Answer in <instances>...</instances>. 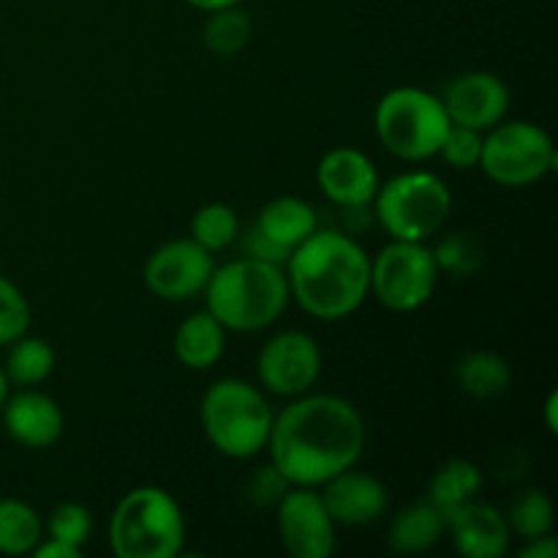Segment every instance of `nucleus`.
Wrapping results in <instances>:
<instances>
[{
    "label": "nucleus",
    "mask_w": 558,
    "mask_h": 558,
    "mask_svg": "<svg viewBox=\"0 0 558 558\" xmlns=\"http://www.w3.org/2000/svg\"><path fill=\"white\" fill-rule=\"evenodd\" d=\"M267 450L289 483L319 488L363 458V414L347 398L305 392L276 414Z\"/></svg>",
    "instance_id": "obj_1"
},
{
    "label": "nucleus",
    "mask_w": 558,
    "mask_h": 558,
    "mask_svg": "<svg viewBox=\"0 0 558 558\" xmlns=\"http://www.w3.org/2000/svg\"><path fill=\"white\" fill-rule=\"evenodd\" d=\"M283 270L289 294L322 322L347 319L371 294V256L336 229H316L289 254Z\"/></svg>",
    "instance_id": "obj_2"
},
{
    "label": "nucleus",
    "mask_w": 558,
    "mask_h": 558,
    "mask_svg": "<svg viewBox=\"0 0 558 558\" xmlns=\"http://www.w3.org/2000/svg\"><path fill=\"white\" fill-rule=\"evenodd\" d=\"M205 294L207 311L232 332L267 330L281 319L292 300L287 270L251 256L216 267Z\"/></svg>",
    "instance_id": "obj_3"
},
{
    "label": "nucleus",
    "mask_w": 558,
    "mask_h": 558,
    "mask_svg": "<svg viewBox=\"0 0 558 558\" xmlns=\"http://www.w3.org/2000/svg\"><path fill=\"white\" fill-rule=\"evenodd\" d=\"M185 518L169 490H129L109 518V548L118 558H174L183 554Z\"/></svg>",
    "instance_id": "obj_4"
},
{
    "label": "nucleus",
    "mask_w": 558,
    "mask_h": 558,
    "mask_svg": "<svg viewBox=\"0 0 558 558\" xmlns=\"http://www.w3.org/2000/svg\"><path fill=\"white\" fill-rule=\"evenodd\" d=\"M202 430L221 456L248 461L267 450L276 412L254 385L243 379H218L199 407Z\"/></svg>",
    "instance_id": "obj_5"
},
{
    "label": "nucleus",
    "mask_w": 558,
    "mask_h": 558,
    "mask_svg": "<svg viewBox=\"0 0 558 558\" xmlns=\"http://www.w3.org/2000/svg\"><path fill=\"white\" fill-rule=\"evenodd\" d=\"M450 125L441 98L423 87H392L374 112V129L385 150L412 163L439 156Z\"/></svg>",
    "instance_id": "obj_6"
},
{
    "label": "nucleus",
    "mask_w": 558,
    "mask_h": 558,
    "mask_svg": "<svg viewBox=\"0 0 558 558\" xmlns=\"http://www.w3.org/2000/svg\"><path fill=\"white\" fill-rule=\"evenodd\" d=\"M374 205L376 221L392 240L425 243L450 221L452 194L439 174L403 172L379 185Z\"/></svg>",
    "instance_id": "obj_7"
},
{
    "label": "nucleus",
    "mask_w": 558,
    "mask_h": 558,
    "mask_svg": "<svg viewBox=\"0 0 558 558\" xmlns=\"http://www.w3.org/2000/svg\"><path fill=\"white\" fill-rule=\"evenodd\" d=\"M556 145L548 131L529 120H510L483 136L480 169L505 189H526L556 169Z\"/></svg>",
    "instance_id": "obj_8"
},
{
    "label": "nucleus",
    "mask_w": 558,
    "mask_h": 558,
    "mask_svg": "<svg viewBox=\"0 0 558 558\" xmlns=\"http://www.w3.org/2000/svg\"><path fill=\"white\" fill-rule=\"evenodd\" d=\"M439 267L423 243L392 240L371 259V292L396 314H412L434 298Z\"/></svg>",
    "instance_id": "obj_9"
},
{
    "label": "nucleus",
    "mask_w": 558,
    "mask_h": 558,
    "mask_svg": "<svg viewBox=\"0 0 558 558\" xmlns=\"http://www.w3.org/2000/svg\"><path fill=\"white\" fill-rule=\"evenodd\" d=\"M262 387L278 398H300L322 376V349L308 332L283 330L262 347L256 360Z\"/></svg>",
    "instance_id": "obj_10"
},
{
    "label": "nucleus",
    "mask_w": 558,
    "mask_h": 558,
    "mask_svg": "<svg viewBox=\"0 0 558 558\" xmlns=\"http://www.w3.org/2000/svg\"><path fill=\"white\" fill-rule=\"evenodd\" d=\"M278 537L292 558H330L336 554V521L316 488H292L276 505Z\"/></svg>",
    "instance_id": "obj_11"
},
{
    "label": "nucleus",
    "mask_w": 558,
    "mask_h": 558,
    "mask_svg": "<svg viewBox=\"0 0 558 558\" xmlns=\"http://www.w3.org/2000/svg\"><path fill=\"white\" fill-rule=\"evenodd\" d=\"M213 270L216 262L210 251L191 238H180L153 251L150 259L145 262V283L156 298L183 303L205 292Z\"/></svg>",
    "instance_id": "obj_12"
},
{
    "label": "nucleus",
    "mask_w": 558,
    "mask_h": 558,
    "mask_svg": "<svg viewBox=\"0 0 558 558\" xmlns=\"http://www.w3.org/2000/svg\"><path fill=\"white\" fill-rule=\"evenodd\" d=\"M441 104L450 114V123L490 131L510 112V90L505 80L490 71H466L450 82Z\"/></svg>",
    "instance_id": "obj_13"
},
{
    "label": "nucleus",
    "mask_w": 558,
    "mask_h": 558,
    "mask_svg": "<svg viewBox=\"0 0 558 558\" xmlns=\"http://www.w3.org/2000/svg\"><path fill=\"white\" fill-rule=\"evenodd\" d=\"M322 488V501L327 512L336 521V526H371L387 512L390 496H387L385 483L368 472H360L357 466L336 474L327 480Z\"/></svg>",
    "instance_id": "obj_14"
},
{
    "label": "nucleus",
    "mask_w": 558,
    "mask_h": 558,
    "mask_svg": "<svg viewBox=\"0 0 558 558\" xmlns=\"http://www.w3.org/2000/svg\"><path fill=\"white\" fill-rule=\"evenodd\" d=\"M316 180H319L322 194L332 205L352 207V210L371 205L381 185L374 161L357 147L327 150L316 167Z\"/></svg>",
    "instance_id": "obj_15"
},
{
    "label": "nucleus",
    "mask_w": 558,
    "mask_h": 558,
    "mask_svg": "<svg viewBox=\"0 0 558 558\" xmlns=\"http://www.w3.org/2000/svg\"><path fill=\"white\" fill-rule=\"evenodd\" d=\"M447 529L456 550L466 558H501L512 545V529L505 512L477 499L450 512Z\"/></svg>",
    "instance_id": "obj_16"
},
{
    "label": "nucleus",
    "mask_w": 558,
    "mask_h": 558,
    "mask_svg": "<svg viewBox=\"0 0 558 558\" xmlns=\"http://www.w3.org/2000/svg\"><path fill=\"white\" fill-rule=\"evenodd\" d=\"M0 412L5 434L27 450H47L63 434V412L58 401L33 387H22L16 396L5 398Z\"/></svg>",
    "instance_id": "obj_17"
},
{
    "label": "nucleus",
    "mask_w": 558,
    "mask_h": 558,
    "mask_svg": "<svg viewBox=\"0 0 558 558\" xmlns=\"http://www.w3.org/2000/svg\"><path fill=\"white\" fill-rule=\"evenodd\" d=\"M223 347H227V327L210 311L191 314L174 330V357L191 371L213 368L221 360Z\"/></svg>",
    "instance_id": "obj_18"
},
{
    "label": "nucleus",
    "mask_w": 558,
    "mask_h": 558,
    "mask_svg": "<svg viewBox=\"0 0 558 558\" xmlns=\"http://www.w3.org/2000/svg\"><path fill=\"white\" fill-rule=\"evenodd\" d=\"M256 229L272 240V243L283 245V248L294 251L303 240L319 229V216L314 207L298 196H278V199L267 202L256 218Z\"/></svg>",
    "instance_id": "obj_19"
},
{
    "label": "nucleus",
    "mask_w": 558,
    "mask_h": 558,
    "mask_svg": "<svg viewBox=\"0 0 558 558\" xmlns=\"http://www.w3.org/2000/svg\"><path fill=\"white\" fill-rule=\"evenodd\" d=\"M447 532V521L428 499L417 501V505L407 507L398 512L387 532V543L396 554L401 556H417L425 550L436 548Z\"/></svg>",
    "instance_id": "obj_20"
},
{
    "label": "nucleus",
    "mask_w": 558,
    "mask_h": 558,
    "mask_svg": "<svg viewBox=\"0 0 558 558\" xmlns=\"http://www.w3.org/2000/svg\"><path fill=\"white\" fill-rule=\"evenodd\" d=\"M452 376H456V385L466 396L477 398V401H488V398H499L510 387L512 368L499 352L474 349V352L458 357Z\"/></svg>",
    "instance_id": "obj_21"
},
{
    "label": "nucleus",
    "mask_w": 558,
    "mask_h": 558,
    "mask_svg": "<svg viewBox=\"0 0 558 558\" xmlns=\"http://www.w3.org/2000/svg\"><path fill=\"white\" fill-rule=\"evenodd\" d=\"M480 488H483V474H480V469L472 461H466V458H450L430 477L428 501L447 521L450 512H456L458 507L477 499Z\"/></svg>",
    "instance_id": "obj_22"
},
{
    "label": "nucleus",
    "mask_w": 558,
    "mask_h": 558,
    "mask_svg": "<svg viewBox=\"0 0 558 558\" xmlns=\"http://www.w3.org/2000/svg\"><path fill=\"white\" fill-rule=\"evenodd\" d=\"M9 357H5V379L16 387H36L47 381L54 371V349L44 338L22 336L9 343Z\"/></svg>",
    "instance_id": "obj_23"
},
{
    "label": "nucleus",
    "mask_w": 558,
    "mask_h": 558,
    "mask_svg": "<svg viewBox=\"0 0 558 558\" xmlns=\"http://www.w3.org/2000/svg\"><path fill=\"white\" fill-rule=\"evenodd\" d=\"M41 532V518L31 505L20 499H0V554H33Z\"/></svg>",
    "instance_id": "obj_24"
},
{
    "label": "nucleus",
    "mask_w": 558,
    "mask_h": 558,
    "mask_svg": "<svg viewBox=\"0 0 558 558\" xmlns=\"http://www.w3.org/2000/svg\"><path fill=\"white\" fill-rule=\"evenodd\" d=\"M251 36H254V22H251V16L240 5L210 11L205 31H202L205 47L213 54H218V58H234L238 52H243Z\"/></svg>",
    "instance_id": "obj_25"
},
{
    "label": "nucleus",
    "mask_w": 558,
    "mask_h": 558,
    "mask_svg": "<svg viewBox=\"0 0 558 558\" xmlns=\"http://www.w3.org/2000/svg\"><path fill=\"white\" fill-rule=\"evenodd\" d=\"M507 523H510L512 534L521 539H537L554 532L556 523V507L550 496L539 488H529L518 494L507 510Z\"/></svg>",
    "instance_id": "obj_26"
},
{
    "label": "nucleus",
    "mask_w": 558,
    "mask_h": 558,
    "mask_svg": "<svg viewBox=\"0 0 558 558\" xmlns=\"http://www.w3.org/2000/svg\"><path fill=\"white\" fill-rule=\"evenodd\" d=\"M238 213L229 205H223V202L202 205L199 210L194 213V218H191V240L199 243L205 251H210V254L229 248V245L238 240Z\"/></svg>",
    "instance_id": "obj_27"
},
{
    "label": "nucleus",
    "mask_w": 558,
    "mask_h": 558,
    "mask_svg": "<svg viewBox=\"0 0 558 558\" xmlns=\"http://www.w3.org/2000/svg\"><path fill=\"white\" fill-rule=\"evenodd\" d=\"M434 259L439 270H447L456 278L477 276L485 262V245L477 234L469 229H458L441 238V243L434 248Z\"/></svg>",
    "instance_id": "obj_28"
},
{
    "label": "nucleus",
    "mask_w": 558,
    "mask_h": 558,
    "mask_svg": "<svg viewBox=\"0 0 558 558\" xmlns=\"http://www.w3.org/2000/svg\"><path fill=\"white\" fill-rule=\"evenodd\" d=\"M31 327V303L22 289L0 276V347H9Z\"/></svg>",
    "instance_id": "obj_29"
},
{
    "label": "nucleus",
    "mask_w": 558,
    "mask_h": 558,
    "mask_svg": "<svg viewBox=\"0 0 558 558\" xmlns=\"http://www.w3.org/2000/svg\"><path fill=\"white\" fill-rule=\"evenodd\" d=\"M47 534L60 543H69L82 548L93 534V518L87 507L76 505V501H63L54 507L47 518Z\"/></svg>",
    "instance_id": "obj_30"
},
{
    "label": "nucleus",
    "mask_w": 558,
    "mask_h": 558,
    "mask_svg": "<svg viewBox=\"0 0 558 558\" xmlns=\"http://www.w3.org/2000/svg\"><path fill=\"white\" fill-rule=\"evenodd\" d=\"M439 156L445 158L452 169L480 167V156H483V131L452 123L445 142H441Z\"/></svg>",
    "instance_id": "obj_31"
},
{
    "label": "nucleus",
    "mask_w": 558,
    "mask_h": 558,
    "mask_svg": "<svg viewBox=\"0 0 558 558\" xmlns=\"http://www.w3.org/2000/svg\"><path fill=\"white\" fill-rule=\"evenodd\" d=\"M289 488H292V483H289V480L283 477V474L270 463V466L259 469V472L251 477L248 494H251V501H254V505L276 507Z\"/></svg>",
    "instance_id": "obj_32"
},
{
    "label": "nucleus",
    "mask_w": 558,
    "mask_h": 558,
    "mask_svg": "<svg viewBox=\"0 0 558 558\" xmlns=\"http://www.w3.org/2000/svg\"><path fill=\"white\" fill-rule=\"evenodd\" d=\"M240 248H243V256H251V259H259V262H270V265H281V267L287 265L289 254H292V251L283 248V245L272 243V240L267 238V234H262L256 227H251L248 232L240 238Z\"/></svg>",
    "instance_id": "obj_33"
},
{
    "label": "nucleus",
    "mask_w": 558,
    "mask_h": 558,
    "mask_svg": "<svg viewBox=\"0 0 558 558\" xmlns=\"http://www.w3.org/2000/svg\"><path fill=\"white\" fill-rule=\"evenodd\" d=\"M33 556L36 558H82V548L69 543H60V539H38V545L33 548Z\"/></svg>",
    "instance_id": "obj_34"
},
{
    "label": "nucleus",
    "mask_w": 558,
    "mask_h": 558,
    "mask_svg": "<svg viewBox=\"0 0 558 558\" xmlns=\"http://www.w3.org/2000/svg\"><path fill=\"white\" fill-rule=\"evenodd\" d=\"M558 556V543L554 534H545V537L526 539V548L521 550V558H556Z\"/></svg>",
    "instance_id": "obj_35"
},
{
    "label": "nucleus",
    "mask_w": 558,
    "mask_h": 558,
    "mask_svg": "<svg viewBox=\"0 0 558 558\" xmlns=\"http://www.w3.org/2000/svg\"><path fill=\"white\" fill-rule=\"evenodd\" d=\"M556 412H558V396H556V392H550L548 401H545V428H548V434H554V436L558 430Z\"/></svg>",
    "instance_id": "obj_36"
},
{
    "label": "nucleus",
    "mask_w": 558,
    "mask_h": 558,
    "mask_svg": "<svg viewBox=\"0 0 558 558\" xmlns=\"http://www.w3.org/2000/svg\"><path fill=\"white\" fill-rule=\"evenodd\" d=\"M185 3H191V5H194V9L207 11V14H210V11L227 9V5H238L240 0H185Z\"/></svg>",
    "instance_id": "obj_37"
},
{
    "label": "nucleus",
    "mask_w": 558,
    "mask_h": 558,
    "mask_svg": "<svg viewBox=\"0 0 558 558\" xmlns=\"http://www.w3.org/2000/svg\"><path fill=\"white\" fill-rule=\"evenodd\" d=\"M5 398H9V379H5L3 368H0V409H3Z\"/></svg>",
    "instance_id": "obj_38"
}]
</instances>
